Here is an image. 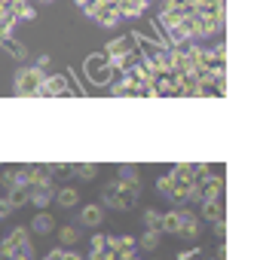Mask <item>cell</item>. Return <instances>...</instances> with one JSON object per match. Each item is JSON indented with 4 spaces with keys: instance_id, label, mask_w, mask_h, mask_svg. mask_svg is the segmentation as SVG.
I'll list each match as a JSON object with an SVG mask.
<instances>
[{
    "instance_id": "1",
    "label": "cell",
    "mask_w": 254,
    "mask_h": 260,
    "mask_svg": "<svg viewBox=\"0 0 254 260\" xmlns=\"http://www.w3.org/2000/svg\"><path fill=\"white\" fill-rule=\"evenodd\" d=\"M160 25L178 46L205 40L224 28V0H163Z\"/></svg>"
},
{
    "instance_id": "2",
    "label": "cell",
    "mask_w": 254,
    "mask_h": 260,
    "mask_svg": "<svg viewBox=\"0 0 254 260\" xmlns=\"http://www.w3.org/2000/svg\"><path fill=\"white\" fill-rule=\"evenodd\" d=\"M153 0H77V7L98 25L104 28H116L129 19H138L147 13V7Z\"/></svg>"
},
{
    "instance_id": "3",
    "label": "cell",
    "mask_w": 254,
    "mask_h": 260,
    "mask_svg": "<svg viewBox=\"0 0 254 260\" xmlns=\"http://www.w3.org/2000/svg\"><path fill=\"white\" fill-rule=\"evenodd\" d=\"M28 19H34V7L28 0H0V40H7Z\"/></svg>"
}]
</instances>
